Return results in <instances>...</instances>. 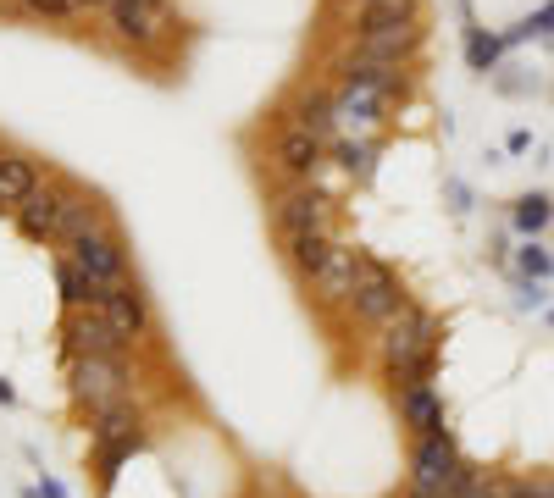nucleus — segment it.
<instances>
[{
    "label": "nucleus",
    "mask_w": 554,
    "mask_h": 498,
    "mask_svg": "<svg viewBox=\"0 0 554 498\" xmlns=\"http://www.w3.org/2000/svg\"><path fill=\"white\" fill-rule=\"evenodd\" d=\"M17 222H23V233L39 238V244H73V238H84V233H100V227H106V211L73 189L39 183V189L17 205Z\"/></svg>",
    "instance_id": "nucleus-1"
},
{
    "label": "nucleus",
    "mask_w": 554,
    "mask_h": 498,
    "mask_svg": "<svg viewBox=\"0 0 554 498\" xmlns=\"http://www.w3.org/2000/svg\"><path fill=\"white\" fill-rule=\"evenodd\" d=\"M383 360H388V377L399 382V388H410V382H427V371H433L438 360V327L427 310L405 305L394 321L383 327Z\"/></svg>",
    "instance_id": "nucleus-2"
},
{
    "label": "nucleus",
    "mask_w": 554,
    "mask_h": 498,
    "mask_svg": "<svg viewBox=\"0 0 554 498\" xmlns=\"http://www.w3.org/2000/svg\"><path fill=\"white\" fill-rule=\"evenodd\" d=\"M466 471L471 465L460 460L455 438L427 432V438H416V454H410V498H455Z\"/></svg>",
    "instance_id": "nucleus-3"
},
{
    "label": "nucleus",
    "mask_w": 554,
    "mask_h": 498,
    "mask_svg": "<svg viewBox=\"0 0 554 498\" xmlns=\"http://www.w3.org/2000/svg\"><path fill=\"white\" fill-rule=\"evenodd\" d=\"M416 39H422V23H416V6H410V0L366 6V17H361V50H366V56L399 61L410 45H416Z\"/></svg>",
    "instance_id": "nucleus-4"
},
{
    "label": "nucleus",
    "mask_w": 554,
    "mask_h": 498,
    "mask_svg": "<svg viewBox=\"0 0 554 498\" xmlns=\"http://www.w3.org/2000/svg\"><path fill=\"white\" fill-rule=\"evenodd\" d=\"M133 371L122 366V355H78L73 360V399L89 404V410H111V404L128 399Z\"/></svg>",
    "instance_id": "nucleus-5"
},
{
    "label": "nucleus",
    "mask_w": 554,
    "mask_h": 498,
    "mask_svg": "<svg viewBox=\"0 0 554 498\" xmlns=\"http://www.w3.org/2000/svg\"><path fill=\"white\" fill-rule=\"evenodd\" d=\"M394 100V89L366 78H344V89L333 95V117H338V139H372L377 122H383V106Z\"/></svg>",
    "instance_id": "nucleus-6"
},
{
    "label": "nucleus",
    "mask_w": 554,
    "mask_h": 498,
    "mask_svg": "<svg viewBox=\"0 0 554 498\" xmlns=\"http://www.w3.org/2000/svg\"><path fill=\"white\" fill-rule=\"evenodd\" d=\"M139 443H145V438H139V410H133L128 399L95 415V449H100V476H106V482L117 476V465L128 460Z\"/></svg>",
    "instance_id": "nucleus-7"
},
{
    "label": "nucleus",
    "mask_w": 554,
    "mask_h": 498,
    "mask_svg": "<svg viewBox=\"0 0 554 498\" xmlns=\"http://www.w3.org/2000/svg\"><path fill=\"white\" fill-rule=\"evenodd\" d=\"M350 305H355V316H361V321L388 327V321H394L399 310L410 305V299H405V288H399V277L388 272V266L366 261V266H361V283H355V294H350Z\"/></svg>",
    "instance_id": "nucleus-8"
},
{
    "label": "nucleus",
    "mask_w": 554,
    "mask_h": 498,
    "mask_svg": "<svg viewBox=\"0 0 554 498\" xmlns=\"http://www.w3.org/2000/svg\"><path fill=\"white\" fill-rule=\"evenodd\" d=\"M272 222H277V233H283V244L327 238V200L316 189H289V194H277Z\"/></svg>",
    "instance_id": "nucleus-9"
},
{
    "label": "nucleus",
    "mask_w": 554,
    "mask_h": 498,
    "mask_svg": "<svg viewBox=\"0 0 554 498\" xmlns=\"http://www.w3.org/2000/svg\"><path fill=\"white\" fill-rule=\"evenodd\" d=\"M67 255H73L78 266H84L89 277H95L100 288H117V283H128V261H122V244L100 227V233H84V238H73L67 244Z\"/></svg>",
    "instance_id": "nucleus-10"
},
{
    "label": "nucleus",
    "mask_w": 554,
    "mask_h": 498,
    "mask_svg": "<svg viewBox=\"0 0 554 498\" xmlns=\"http://www.w3.org/2000/svg\"><path fill=\"white\" fill-rule=\"evenodd\" d=\"M361 266H366L361 249H350V244H327L322 266L311 272L316 294H322V299H350V294H355V283H361Z\"/></svg>",
    "instance_id": "nucleus-11"
},
{
    "label": "nucleus",
    "mask_w": 554,
    "mask_h": 498,
    "mask_svg": "<svg viewBox=\"0 0 554 498\" xmlns=\"http://www.w3.org/2000/svg\"><path fill=\"white\" fill-rule=\"evenodd\" d=\"M61 332H67V349H73V360H78V355H122V344H128V338H122V332L111 327L106 316H95V310H73Z\"/></svg>",
    "instance_id": "nucleus-12"
},
{
    "label": "nucleus",
    "mask_w": 554,
    "mask_h": 498,
    "mask_svg": "<svg viewBox=\"0 0 554 498\" xmlns=\"http://www.w3.org/2000/svg\"><path fill=\"white\" fill-rule=\"evenodd\" d=\"M89 310H95V316H106L111 327L122 332V338H133V332H139V327H145V321H150V310H145V294H139V288H133V283L100 288V299H95V305H89Z\"/></svg>",
    "instance_id": "nucleus-13"
},
{
    "label": "nucleus",
    "mask_w": 554,
    "mask_h": 498,
    "mask_svg": "<svg viewBox=\"0 0 554 498\" xmlns=\"http://www.w3.org/2000/svg\"><path fill=\"white\" fill-rule=\"evenodd\" d=\"M111 28L133 45H150L161 34V0H111Z\"/></svg>",
    "instance_id": "nucleus-14"
},
{
    "label": "nucleus",
    "mask_w": 554,
    "mask_h": 498,
    "mask_svg": "<svg viewBox=\"0 0 554 498\" xmlns=\"http://www.w3.org/2000/svg\"><path fill=\"white\" fill-rule=\"evenodd\" d=\"M399 415L416 427V438L444 432V399H438L433 382H410V388H399Z\"/></svg>",
    "instance_id": "nucleus-15"
},
{
    "label": "nucleus",
    "mask_w": 554,
    "mask_h": 498,
    "mask_svg": "<svg viewBox=\"0 0 554 498\" xmlns=\"http://www.w3.org/2000/svg\"><path fill=\"white\" fill-rule=\"evenodd\" d=\"M277 161L289 166V172H311V166L322 161V139H316L300 117L283 122V128H277Z\"/></svg>",
    "instance_id": "nucleus-16"
},
{
    "label": "nucleus",
    "mask_w": 554,
    "mask_h": 498,
    "mask_svg": "<svg viewBox=\"0 0 554 498\" xmlns=\"http://www.w3.org/2000/svg\"><path fill=\"white\" fill-rule=\"evenodd\" d=\"M34 189H39L34 161H23V155H0V205H23Z\"/></svg>",
    "instance_id": "nucleus-17"
},
{
    "label": "nucleus",
    "mask_w": 554,
    "mask_h": 498,
    "mask_svg": "<svg viewBox=\"0 0 554 498\" xmlns=\"http://www.w3.org/2000/svg\"><path fill=\"white\" fill-rule=\"evenodd\" d=\"M56 288H61V299H67V305H78V310H89L100 299V283L73 261V255H61V261H56Z\"/></svg>",
    "instance_id": "nucleus-18"
},
{
    "label": "nucleus",
    "mask_w": 554,
    "mask_h": 498,
    "mask_svg": "<svg viewBox=\"0 0 554 498\" xmlns=\"http://www.w3.org/2000/svg\"><path fill=\"white\" fill-rule=\"evenodd\" d=\"M549 216H554V205H549V194H521L516 200V211H510V222H516V233H527V238H538L543 227H549Z\"/></svg>",
    "instance_id": "nucleus-19"
},
{
    "label": "nucleus",
    "mask_w": 554,
    "mask_h": 498,
    "mask_svg": "<svg viewBox=\"0 0 554 498\" xmlns=\"http://www.w3.org/2000/svg\"><path fill=\"white\" fill-rule=\"evenodd\" d=\"M338 166L350 172V178H372L377 172V144L372 139H338Z\"/></svg>",
    "instance_id": "nucleus-20"
},
{
    "label": "nucleus",
    "mask_w": 554,
    "mask_h": 498,
    "mask_svg": "<svg viewBox=\"0 0 554 498\" xmlns=\"http://www.w3.org/2000/svg\"><path fill=\"white\" fill-rule=\"evenodd\" d=\"M499 50H505V39L482 34V28H471V34H466V61H471V67H477V72H494Z\"/></svg>",
    "instance_id": "nucleus-21"
},
{
    "label": "nucleus",
    "mask_w": 554,
    "mask_h": 498,
    "mask_svg": "<svg viewBox=\"0 0 554 498\" xmlns=\"http://www.w3.org/2000/svg\"><path fill=\"white\" fill-rule=\"evenodd\" d=\"M300 122H305V128H311L316 133V139H333V133H338V117H333V100H322V95H311V100H305V111H300Z\"/></svg>",
    "instance_id": "nucleus-22"
},
{
    "label": "nucleus",
    "mask_w": 554,
    "mask_h": 498,
    "mask_svg": "<svg viewBox=\"0 0 554 498\" xmlns=\"http://www.w3.org/2000/svg\"><path fill=\"white\" fill-rule=\"evenodd\" d=\"M516 266L532 277V283H543V277H554V255H549V249H543V244H527V249H521V255H516Z\"/></svg>",
    "instance_id": "nucleus-23"
},
{
    "label": "nucleus",
    "mask_w": 554,
    "mask_h": 498,
    "mask_svg": "<svg viewBox=\"0 0 554 498\" xmlns=\"http://www.w3.org/2000/svg\"><path fill=\"white\" fill-rule=\"evenodd\" d=\"M327 244H333V238H300V244H289V249H294V261H300L305 272H316L322 255H327Z\"/></svg>",
    "instance_id": "nucleus-24"
},
{
    "label": "nucleus",
    "mask_w": 554,
    "mask_h": 498,
    "mask_svg": "<svg viewBox=\"0 0 554 498\" xmlns=\"http://www.w3.org/2000/svg\"><path fill=\"white\" fill-rule=\"evenodd\" d=\"M28 6H34V12H45V17H67L78 0H28Z\"/></svg>",
    "instance_id": "nucleus-25"
},
{
    "label": "nucleus",
    "mask_w": 554,
    "mask_h": 498,
    "mask_svg": "<svg viewBox=\"0 0 554 498\" xmlns=\"http://www.w3.org/2000/svg\"><path fill=\"white\" fill-rule=\"evenodd\" d=\"M28 498H67V487H61L56 476H45V482H39V487H34V493H28Z\"/></svg>",
    "instance_id": "nucleus-26"
},
{
    "label": "nucleus",
    "mask_w": 554,
    "mask_h": 498,
    "mask_svg": "<svg viewBox=\"0 0 554 498\" xmlns=\"http://www.w3.org/2000/svg\"><path fill=\"white\" fill-rule=\"evenodd\" d=\"M521 310H543V288H538V283L521 288Z\"/></svg>",
    "instance_id": "nucleus-27"
},
{
    "label": "nucleus",
    "mask_w": 554,
    "mask_h": 498,
    "mask_svg": "<svg viewBox=\"0 0 554 498\" xmlns=\"http://www.w3.org/2000/svg\"><path fill=\"white\" fill-rule=\"evenodd\" d=\"M12 399H17V388H12L6 377H0V404H12Z\"/></svg>",
    "instance_id": "nucleus-28"
},
{
    "label": "nucleus",
    "mask_w": 554,
    "mask_h": 498,
    "mask_svg": "<svg viewBox=\"0 0 554 498\" xmlns=\"http://www.w3.org/2000/svg\"><path fill=\"white\" fill-rule=\"evenodd\" d=\"M78 6H111V0H78Z\"/></svg>",
    "instance_id": "nucleus-29"
},
{
    "label": "nucleus",
    "mask_w": 554,
    "mask_h": 498,
    "mask_svg": "<svg viewBox=\"0 0 554 498\" xmlns=\"http://www.w3.org/2000/svg\"><path fill=\"white\" fill-rule=\"evenodd\" d=\"M549 498H554V476H549Z\"/></svg>",
    "instance_id": "nucleus-30"
},
{
    "label": "nucleus",
    "mask_w": 554,
    "mask_h": 498,
    "mask_svg": "<svg viewBox=\"0 0 554 498\" xmlns=\"http://www.w3.org/2000/svg\"><path fill=\"white\" fill-rule=\"evenodd\" d=\"M366 6H383V0H366Z\"/></svg>",
    "instance_id": "nucleus-31"
},
{
    "label": "nucleus",
    "mask_w": 554,
    "mask_h": 498,
    "mask_svg": "<svg viewBox=\"0 0 554 498\" xmlns=\"http://www.w3.org/2000/svg\"><path fill=\"white\" fill-rule=\"evenodd\" d=\"M549 321H554V310H549Z\"/></svg>",
    "instance_id": "nucleus-32"
},
{
    "label": "nucleus",
    "mask_w": 554,
    "mask_h": 498,
    "mask_svg": "<svg viewBox=\"0 0 554 498\" xmlns=\"http://www.w3.org/2000/svg\"><path fill=\"white\" fill-rule=\"evenodd\" d=\"M23 6H28V0H23Z\"/></svg>",
    "instance_id": "nucleus-33"
}]
</instances>
